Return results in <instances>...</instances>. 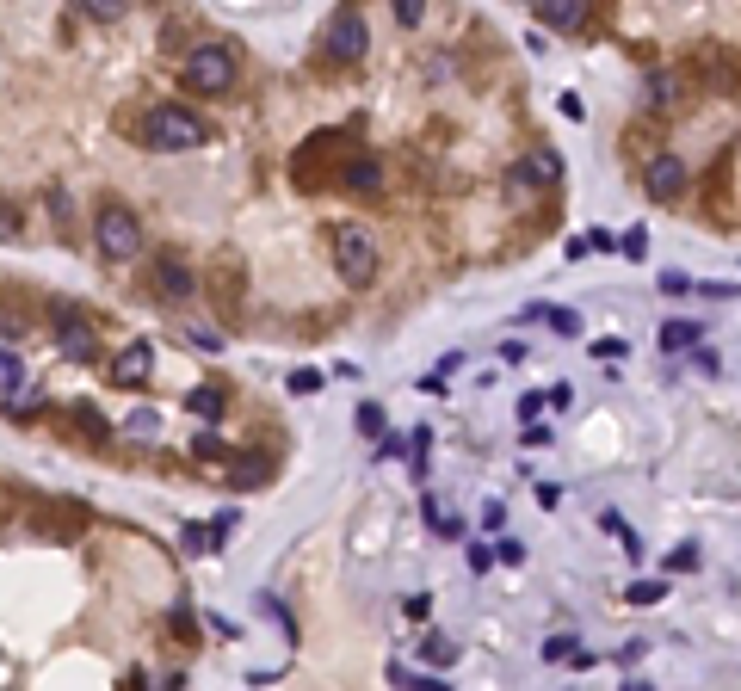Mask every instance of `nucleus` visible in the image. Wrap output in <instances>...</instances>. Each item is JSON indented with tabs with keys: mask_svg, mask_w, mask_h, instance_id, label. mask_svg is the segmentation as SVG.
I'll return each instance as SVG.
<instances>
[{
	"mask_svg": "<svg viewBox=\"0 0 741 691\" xmlns=\"http://www.w3.org/2000/svg\"><path fill=\"white\" fill-rule=\"evenodd\" d=\"M13 235H19V216L7 210V198H0V241H13Z\"/></svg>",
	"mask_w": 741,
	"mask_h": 691,
	"instance_id": "nucleus-43",
	"label": "nucleus"
},
{
	"mask_svg": "<svg viewBox=\"0 0 741 691\" xmlns=\"http://www.w3.org/2000/svg\"><path fill=\"white\" fill-rule=\"evenodd\" d=\"M81 7H87V19H124L130 13L124 0H81Z\"/></svg>",
	"mask_w": 741,
	"mask_h": 691,
	"instance_id": "nucleus-26",
	"label": "nucleus"
},
{
	"mask_svg": "<svg viewBox=\"0 0 741 691\" xmlns=\"http://www.w3.org/2000/svg\"><path fill=\"white\" fill-rule=\"evenodd\" d=\"M686 346H704V327L698 321H661V352H686Z\"/></svg>",
	"mask_w": 741,
	"mask_h": 691,
	"instance_id": "nucleus-15",
	"label": "nucleus"
},
{
	"mask_svg": "<svg viewBox=\"0 0 741 691\" xmlns=\"http://www.w3.org/2000/svg\"><path fill=\"white\" fill-rule=\"evenodd\" d=\"M143 142L161 149V155H186V149H204V142H210V124L198 112H186V105H149Z\"/></svg>",
	"mask_w": 741,
	"mask_h": 691,
	"instance_id": "nucleus-1",
	"label": "nucleus"
},
{
	"mask_svg": "<svg viewBox=\"0 0 741 691\" xmlns=\"http://www.w3.org/2000/svg\"><path fill=\"white\" fill-rule=\"evenodd\" d=\"M494 562L519 568V562H525V543H519V537H501V543H494Z\"/></svg>",
	"mask_w": 741,
	"mask_h": 691,
	"instance_id": "nucleus-28",
	"label": "nucleus"
},
{
	"mask_svg": "<svg viewBox=\"0 0 741 691\" xmlns=\"http://www.w3.org/2000/svg\"><path fill=\"white\" fill-rule=\"evenodd\" d=\"M587 247H593V253H618V241H612L606 229H593V235H587Z\"/></svg>",
	"mask_w": 741,
	"mask_h": 691,
	"instance_id": "nucleus-45",
	"label": "nucleus"
},
{
	"mask_svg": "<svg viewBox=\"0 0 741 691\" xmlns=\"http://www.w3.org/2000/svg\"><path fill=\"white\" fill-rule=\"evenodd\" d=\"M414 691H451V685H445L439 673H420V679H414Z\"/></svg>",
	"mask_w": 741,
	"mask_h": 691,
	"instance_id": "nucleus-47",
	"label": "nucleus"
},
{
	"mask_svg": "<svg viewBox=\"0 0 741 691\" xmlns=\"http://www.w3.org/2000/svg\"><path fill=\"white\" fill-rule=\"evenodd\" d=\"M618 253H624V260H643V253H649V229H624Z\"/></svg>",
	"mask_w": 741,
	"mask_h": 691,
	"instance_id": "nucleus-25",
	"label": "nucleus"
},
{
	"mask_svg": "<svg viewBox=\"0 0 741 691\" xmlns=\"http://www.w3.org/2000/svg\"><path fill=\"white\" fill-rule=\"evenodd\" d=\"M155 284H161V297H173V303H186L192 290H198V278H192V266L180 260V253H155Z\"/></svg>",
	"mask_w": 741,
	"mask_h": 691,
	"instance_id": "nucleus-9",
	"label": "nucleus"
},
{
	"mask_svg": "<svg viewBox=\"0 0 741 691\" xmlns=\"http://www.w3.org/2000/svg\"><path fill=\"white\" fill-rule=\"evenodd\" d=\"M260 617H272V624H278V630H285V636L297 642V624H291V611H285V605H278L272 593H260Z\"/></svg>",
	"mask_w": 741,
	"mask_h": 691,
	"instance_id": "nucleus-22",
	"label": "nucleus"
},
{
	"mask_svg": "<svg viewBox=\"0 0 741 691\" xmlns=\"http://www.w3.org/2000/svg\"><path fill=\"white\" fill-rule=\"evenodd\" d=\"M544 321L556 327L562 340H575V334H581V315H575V309H544Z\"/></svg>",
	"mask_w": 741,
	"mask_h": 691,
	"instance_id": "nucleus-23",
	"label": "nucleus"
},
{
	"mask_svg": "<svg viewBox=\"0 0 741 691\" xmlns=\"http://www.w3.org/2000/svg\"><path fill=\"white\" fill-rule=\"evenodd\" d=\"M420 506H427V525H433L439 537H457V519L445 513V506H439V500H420Z\"/></svg>",
	"mask_w": 741,
	"mask_h": 691,
	"instance_id": "nucleus-24",
	"label": "nucleus"
},
{
	"mask_svg": "<svg viewBox=\"0 0 741 691\" xmlns=\"http://www.w3.org/2000/svg\"><path fill=\"white\" fill-rule=\"evenodd\" d=\"M192 457H198V463H229V445L217 439V432H198V439H192Z\"/></svg>",
	"mask_w": 741,
	"mask_h": 691,
	"instance_id": "nucleus-20",
	"label": "nucleus"
},
{
	"mask_svg": "<svg viewBox=\"0 0 741 691\" xmlns=\"http://www.w3.org/2000/svg\"><path fill=\"white\" fill-rule=\"evenodd\" d=\"M556 112H562V118H569V124H581V118H587V105H581L575 93H562V99H556Z\"/></svg>",
	"mask_w": 741,
	"mask_h": 691,
	"instance_id": "nucleus-38",
	"label": "nucleus"
},
{
	"mask_svg": "<svg viewBox=\"0 0 741 691\" xmlns=\"http://www.w3.org/2000/svg\"><path fill=\"white\" fill-rule=\"evenodd\" d=\"M180 75H186L192 93H223V87L235 81V50H229V44H192Z\"/></svg>",
	"mask_w": 741,
	"mask_h": 691,
	"instance_id": "nucleus-5",
	"label": "nucleus"
},
{
	"mask_svg": "<svg viewBox=\"0 0 741 691\" xmlns=\"http://www.w3.org/2000/svg\"><path fill=\"white\" fill-rule=\"evenodd\" d=\"M674 568H680V574H692V568H698V550H692V543H680V550H674Z\"/></svg>",
	"mask_w": 741,
	"mask_h": 691,
	"instance_id": "nucleus-44",
	"label": "nucleus"
},
{
	"mask_svg": "<svg viewBox=\"0 0 741 691\" xmlns=\"http://www.w3.org/2000/svg\"><path fill=\"white\" fill-rule=\"evenodd\" d=\"M155 377V352H149V340H130L118 358H112V383L118 389H143Z\"/></svg>",
	"mask_w": 741,
	"mask_h": 691,
	"instance_id": "nucleus-7",
	"label": "nucleus"
},
{
	"mask_svg": "<svg viewBox=\"0 0 741 691\" xmlns=\"http://www.w3.org/2000/svg\"><path fill=\"white\" fill-rule=\"evenodd\" d=\"M186 408H192L198 420H223V408H229V395H223L217 383H198V389L186 395Z\"/></svg>",
	"mask_w": 741,
	"mask_h": 691,
	"instance_id": "nucleus-14",
	"label": "nucleus"
},
{
	"mask_svg": "<svg viewBox=\"0 0 741 691\" xmlns=\"http://www.w3.org/2000/svg\"><path fill=\"white\" fill-rule=\"evenodd\" d=\"M674 93H680V81H674V75H661V68H655V75L643 81V99H649V112H667V105H674Z\"/></svg>",
	"mask_w": 741,
	"mask_h": 691,
	"instance_id": "nucleus-17",
	"label": "nucleus"
},
{
	"mask_svg": "<svg viewBox=\"0 0 741 691\" xmlns=\"http://www.w3.org/2000/svg\"><path fill=\"white\" fill-rule=\"evenodd\" d=\"M618 691H649V685H643V679H630V685H618Z\"/></svg>",
	"mask_w": 741,
	"mask_h": 691,
	"instance_id": "nucleus-48",
	"label": "nucleus"
},
{
	"mask_svg": "<svg viewBox=\"0 0 741 691\" xmlns=\"http://www.w3.org/2000/svg\"><path fill=\"white\" fill-rule=\"evenodd\" d=\"M396 19L402 25H420V19H427V7H420V0H396Z\"/></svg>",
	"mask_w": 741,
	"mask_h": 691,
	"instance_id": "nucleus-42",
	"label": "nucleus"
},
{
	"mask_svg": "<svg viewBox=\"0 0 741 691\" xmlns=\"http://www.w3.org/2000/svg\"><path fill=\"white\" fill-rule=\"evenodd\" d=\"M130 432H155V408H136L130 414Z\"/></svg>",
	"mask_w": 741,
	"mask_h": 691,
	"instance_id": "nucleus-46",
	"label": "nucleus"
},
{
	"mask_svg": "<svg viewBox=\"0 0 741 691\" xmlns=\"http://www.w3.org/2000/svg\"><path fill=\"white\" fill-rule=\"evenodd\" d=\"M464 556H470V574H482V568L494 562V543H470V550H464Z\"/></svg>",
	"mask_w": 741,
	"mask_h": 691,
	"instance_id": "nucleus-37",
	"label": "nucleus"
},
{
	"mask_svg": "<svg viewBox=\"0 0 741 691\" xmlns=\"http://www.w3.org/2000/svg\"><path fill=\"white\" fill-rule=\"evenodd\" d=\"M593 358H599V365H612V358H624V340H612V334L593 340Z\"/></svg>",
	"mask_w": 741,
	"mask_h": 691,
	"instance_id": "nucleus-34",
	"label": "nucleus"
},
{
	"mask_svg": "<svg viewBox=\"0 0 741 691\" xmlns=\"http://www.w3.org/2000/svg\"><path fill=\"white\" fill-rule=\"evenodd\" d=\"M538 25H550V31H581V25H587V7H581V0H544V7H538Z\"/></svg>",
	"mask_w": 741,
	"mask_h": 691,
	"instance_id": "nucleus-13",
	"label": "nucleus"
},
{
	"mask_svg": "<svg viewBox=\"0 0 741 691\" xmlns=\"http://www.w3.org/2000/svg\"><path fill=\"white\" fill-rule=\"evenodd\" d=\"M513 179H519V186H556V179H562V155H556V149H532V155H519Z\"/></svg>",
	"mask_w": 741,
	"mask_h": 691,
	"instance_id": "nucleus-11",
	"label": "nucleus"
},
{
	"mask_svg": "<svg viewBox=\"0 0 741 691\" xmlns=\"http://www.w3.org/2000/svg\"><path fill=\"white\" fill-rule=\"evenodd\" d=\"M661 290H667V297H686L692 278H686V272H661Z\"/></svg>",
	"mask_w": 741,
	"mask_h": 691,
	"instance_id": "nucleus-39",
	"label": "nucleus"
},
{
	"mask_svg": "<svg viewBox=\"0 0 741 691\" xmlns=\"http://www.w3.org/2000/svg\"><path fill=\"white\" fill-rule=\"evenodd\" d=\"M402 451H414L402 432H383V445H377V457H402Z\"/></svg>",
	"mask_w": 741,
	"mask_h": 691,
	"instance_id": "nucleus-40",
	"label": "nucleus"
},
{
	"mask_svg": "<svg viewBox=\"0 0 741 691\" xmlns=\"http://www.w3.org/2000/svg\"><path fill=\"white\" fill-rule=\"evenodd\" d=\"M68 420H75V426H81V432H93V439H105V420H99V414H93V408H87V402H81V408H75V414H68Z\"/></svg>",
	"mask_w": 741,
	"mask_h": 691,
	"instance_id": "nucleus-30",
	"label": "nucleus"
},
{
	"mask_svg": "<svg viewBox=\"0 0 741 691\" xmlns=\"http://www.w3.org/2000/svg\"><path fill=\"white\" fill-rule=\"evenodd\" d=\"M235 519H241V513H235V506H229V513H217V519H210V537H217V550H223V537L235 531Z\"/></svg>",
	"mask_w": 741,
	"mask_h": 691,
	"instance_id": "nucleus-36",
	"label": "nucleus"
},
{
	"mask_svg": "<svg viewBox=\"0 0 741 691\" xmlns=\"http://www.w3.org/2000/svg\"><path fill=\"white\" fill-rule=\"evenodd\" d=\"M402 611L414 617V624H427V611H433V593H408V599H402Z\"/></svg>",
	"mask_w": 741,
	"mask_h": 691,
	"instance_id": "nucleus-31",
	"label": "nucleus"
},
{
	"mask_svg": "<svg viewBox=\"0 0 741 691\" xmlns=\"http://www.w3.org/2000/svg\"><path fill=\"white\" fill-rule=\"evenodd\" d=\"M643 186H649V198H680V186H686V161L680 155H649V167H643Z\"/></svg>",
	"mask_w": 741,
	"mask_h": 691,
	"instance_id": "nucleus-8",
	"label": "nucleus"
},
{
	"mask_svg": "<svg viewBox=\"0 0 741 691\" xmlns=\"http://www.w3.org/2000/svg\"><path fill=\"white\" fill-rule=\"evenodd\" d=\"M186 340H192L198 352H223V340H217V334H210V327H186Z\"/></svg>",
	"mask_w": 741,
	"mask_h": 691,
	"instance_id": "nucleus-33",
	"label": "nucleus"
},
{
	"mask_svg": "<svg viewBox=\"0 0 741 691\" xmlns=\"http://www.w3.org/2000/svg\"><path fill=\"white\" fill-rule=\"evenodd\" d=\"M562 654L575 661V642H569V636H550V642H544V661H562Z\"/></svg>",
	"mask_w": 741,
	"mask_h": 691,
	"instance_id": "nucleus-41",
	"label": "nucleus"
},
{
	"mask_svg": "<svg viewBox=\"0 0 741 691\" xmlns=\"http://www.w3.org/2000/svg\"><path fill=\"white\" fill-rule=\"evenodd\" d=\"M661 599H667V580H630V587H624V605H637V611H649Z\"/></svg>",
	"mask_w": 741,
	"mask_h": 691,
	"instance_id": "nucleus-18",
	"label": "nucleus"
},
{
	"mask_svg": "<svg viewBox=\"0 0 741 691\" xmlns=\"http://www.w3.org/2000/svg\"><path fill=\"white\" fill-rule=\"evenodd\" d=\"M315 389H322V371H291V395H315Z\"/></svg>",
	"mask_w": 741,
	"mask_h": 691,
	"instance_id": "nucleus-29",
	"label": "nucleus"
},
{
	"mask_svg": "<svg viewBox=\"0 0 741 691\" xmlns=\"http://www.w3.org/2000/svg\"><path fill=\"white\" fill-rule=\"evenodd\" d=\"M544 408H550V395H538V389H532V395H519V420H525V426H538Z\"/></svg>",
	"mask_w": 741,
	"mask_h": 691,
	"instance_id": "nucleus-27",
	"label": "nucleus"
},
{
	"mask_svg": "<svg viewBox=\"0 0 741 691\" xmlns=\"http://www.w3.org/2000/svg\"><path fill=\"white\" fill-rule=\"evenodd\" d=\"M50 223L68 229V192H62V186H50Z\"/></svg>",
	"mask_w": 741,
	"mask_h": 691,
	"instance_id": "nucleus-32",
	"label": "nucleus"
},
{
	"mask_svg": "<svg viewBox=\"0 0 741 691\" xmlns=\"http://www.w3.org/2000/svg\"><path fill=\"white\" fill-rule=\"evenodd\" d=\"M322 56L340 62V68H352V62L371 56V31H365V13H359V7H340V13L328 19V31H322Z\"/></svg>",
	"mask_w": 741,
	"mask_h": 691,
	"instance_id": "nucleus-4",
	"label": "nucleus"
},
{
	"mask_svg": "<svg viewBox=\"0 0 741 691\" xmlns=\"http://www.w3.org/2000/svg\"><path fill=\"white\" fill-rule=\"evenodd\" d=\"M334 266H340V278H346L352 290H365V284L377 278V241H371V229L340 223V229H334Z\"/></svg>",
	"mask_w": 741,
	"mask_h": 691,
	"instance_id": "nucleus-3",
	"label": "nucleus"
},
{
	"mask_svg": "<svg viewBox=\"0 0 741 691\" xmlns=\"http://www.w3.org/2000/svg\"><path fill=\"white\" fill-rule=\"evenodd\" d=\"M0 389H7L13 402H19V395H31V389H25V358H19L13 346H0Z\"/></svg>",
	"mask_w": 741,
	"mask_h": 691,
	"instance_id": "nucleus-16",
	"label": "nucleus"
},
{
	"mask_svg": "<svg viewBox=\"0 0 741 691\" xmlns=\"http://www.w3.org/2000/svg\"><path fill=\"white\" fill-rule=\"evenodd\" d=\"M223 482H229V488H260V482H272V451H235V457L223 463Z\"/></svg>",
	"mask_w": 741,
	"mask_h": 691,
	"instance_id": "nucleus-10",
	"label": "nucleus"
},
{
	"mask_svg": "<svg viewBox=\"0 0 741 691\" xmlns=\"http://www.w3.org/2000/svg\"><path fill=\"white\" fill-rule=\"evenodd\" d=\"M180 543H186V556H210V550H217L210 525H180Z\"/></svg>",
	"mask_w": 741,
	"mask_h": 691,
	"instance_id": "nucleus-21",
	"label": "nucleus"
},
{
	"mask_svg": "<svg viewBox=\"0 0 741 691\" xmlns=\"http://www.w3.org/2000/svg\"><path fill=\"white\" fill-rule=\"evenodd\" d=\"M359 432H383V408L377 402H359Z\"/></svg>",
	"mask_w": 741,
	"mask_h": 691,
	"instance_id": "nucleus-35",
	"label": "nucleus"
},
{
	"mask_svg": "<svg viewBox=\"0 0 741 691\" xmlns=\"http://www.w3.org/2000/svg\"><path fill=\"white\" fill-rule=\"evenodd\" d=\"M420 661H427V667H451L457 661V642L451 636H427V642H420Z\"/></svg>",
	"mask_w": 741,
	"mask_h": 691,
	"instance_id": "nucleus-19",
	"label": "nucleus"
},
{
	"mask_svg": "<svg viewBox=\"0 0 741 691\" xmlns=\"http://www.w3.org/2000/svg\"><path fill=\"white\" fill-rule=\"evenodd\" d=\"M93 241H99V253H105L112 266H124V260H136V253H143V223H136L130 204H99V216H93Z\"/></svg>",
	"mask_w": 741,
	"mask_h": 691,
	"instance_id": "nucleus-2",
	"label": "nucleus"
},
{
	"mask_svg": "<svg viewBox=\"0 0 741 691\" xmlns=\"http://www.w3.org/2000/svg\"><path fill=\"white\" fill-rule=\"evenodd\" d=\"M377 179H383L377 155H346V167H340V186L346 192H377Z\"/></svg>",
	"mask_w": 741,
	"mask_h": 691,
	"instance_id": "nucleus-12",
	"label": "nucleus"
},
{
	"mask_svg": "<svg viewBox=\"0 0 741 691\" xmlns=\"http://www.w3.org/2000/svg\"><path fill=\"white\" fill-rule=\"evenodd\" d=\"M50 327H56V346L68 352V358H81V365H87V358H99V334H93V321L87 315H75V309H50Z\"/></svg>",
	"mask_w": 741,
	"mask_h": 691,
	"instance_id": "nucleus-6",
	"label": "nucleus"
}]
</instances>
